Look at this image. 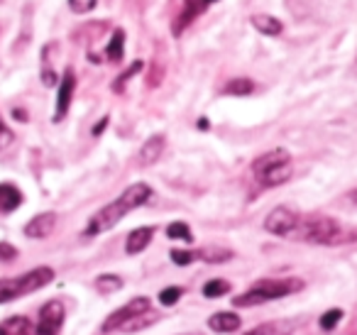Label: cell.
<instances>
[{
	"label": "cell",
	"instance_id": "cell-18",
	"mask_svg": "<svg viewBox=\"0 0 357 335\" xmlns=\"http://www.w3.org/2000/svg\"><path fill=\"white\" fill-rule=\"evenodd\" d=\"M0 335H32V325L25 315H13L0 323Z\"/></svg>",
	"mask_w": 357,
	"mask_h": 335
},
{
	"label": "cell",
	"instance_id": "cell-15",
	"mask_svg": "<svg viewBox=\"0 0 357 335\" xmlns=\"http://www.w3.org/2000/svg\"><path fill=\"white\" fill-rule=\"evenodd\" d=\"M152 235H154V228H137L128 235L125 240V250L128 255H137V252L147 250V245L152 242Z\"/></svg>",
	"mask_w": 357,
	"mask_h": 335
},
{
	"label": "cell",
	"instance_id": "cell-22",
	"mask_svg": "<svg viewBox=\"0 0 357 335\" xmlns=\"http://www.w3.org/2000/svg\"><path fill=\"white\" fill-rule=\"evenodd\" d=\"M225 94L228 96H250L255 91V84L250 79H233L225 84Z\"/></svg>",
	"mask_w": 357,
	"mask_h": 335
},
{
	"label": "cell",
	"instance_id": "cell-25",
	"mask_svg": "<svg viewBox=\"0 0 357 335\" xmlns=\"http://www.w3.org/2000/svg\"><path fill=\"white\" fill-rule=\"evenodd\" d=\"M167 235L172 237V240L194 242V235H191V230H189V225H186V223H172V225L167 228Z\"/></svg>",
	"mask_w": 357,
	"mask_h": 335
},
{
	"label": "cell",
	"instance_id": "cell-24",
	"mask_svg": "<svg viewBox=\"0 0 357 335\" xmlns=\"http://www.w3.org/2000/svg\"><path fill=\"white\" fill-rule=\"evenodd\" d=\"M230 291V284L225 279H211L208 284H204V296L206 299H218Z\"/></svg>",
	"mask_w": 357,
	"mask_h": 335
},
{
	"label": "cell",
	"instance_id": "cell-27",
	"mask_svg": "<svg viewBox=\"0 0 357 335\" xmlns=\"http://www.w3.org/2000/svg\"><path fill=\"white\" fill-rule=\"evenodd\" d=\"M340 318H342V311L340 308H331V311H326V313L321 315V320H318V323H321L323 330H333L337 323H340Z\"/></svg>",
	"mask_w": 357,
	"mask_h": 335
},
{
	"label": "cell",
	"instance_id": "cell-14",
	"mask_svg": "<svg viewBox=\"0 0 357 335\" xmlns=\"http://www.w3.org/2000/svg\"><path fill=\"white\" fill-rule=\"evenodd\" d=\"M240 315L233 313V311H220V313H213L208 318V325L211 330H215V333H235V330L240 328Z\"/></svg>",
	"mask_w": 357,
	"mask_h": 335
},
{
	"label": "cell",
	"instance_id": "cell-35",
	"mask_svg": "<svg viewBox=\"0 0 357 335\" xmlns=\"http://www.w3.org/2000/svg\"><path fill=\"white\" fill-rule=\"evenodd\" d=\"M206 3H208V6H211V3H215V0H206Z\"/></svg>",
	"mask_w": 357,
	"mask_h": 335
},
{
	"label": "cell",
	"instance_id": "cell-29",
	"mask_svg": "<svg viewBox=\"0 0 357 335\" xmlns=\"http://www.w3.org/2000/svg\"><path fill=\"white\" fill-rule=\"evenodd\" d=\"M196 260V250H172V262L178 267H186Z\"/></svg>",
	"mask_w": 357,
	"mask_h": 335
},
{
	"label": "cell",
	"instance_id": "cell-2",
	"mask_svg": "<svg viewBox=\"0 0 357 335\" xmlns=\"http://www.w3.org/2000/svg\"><path fill=\"white\" fill-rule=\"evenodd\" d=\"M289 237L313 242V245H345L350 240H357V228L347 230L345 225L328 216H301L296 230Z\"/></svg>",
	"mask_w": 357,
	"mask_h": 335
},
{
	"label": "cell",
	"instance_id": "cell-21",
	"mask_svg": "<svg viewBox=\"0 0 357 335\" xmlns=\"http://www.w3.org/2000/svg\"><path fill=\"white\" fill-rule=\"evenodd\" d=\"M96 289H98L100 294H113V291L123 289V279H120L118 274H100L98 279H96Z\"/></svg>",
	"mask_w": 357,
	"mask_h": 335
},
{
	"label": "cell",
	"instance_id": "cell-33",
	"mask_svg": "<svg viewBox=\"0 0 357 335\" xmlns=\"http://www.w3.org/2000/svg\"><path fill=\"white\" fill-rule=\"evenodd\" d=\"M105 125H108V118H103L98 125H96V128H93V135H100V133H103V130H105Z\"/></svg>",
	"mask_w": 357,
	"mask_h": 335
},
{
	"label": "cell",
	"instance_id": "cell-20",
	"mask_svg": "<svg viewBox=\"0 0 357 335\" xmlns=\"http://www.w3.org/2000/svg\"><path fill=\"white\" fill-rule=\"evenodd\" d=\"M125 52V32L115 30L113 37H110V45L105 47V61H120Z\"/></svg>",
	"mask_w": 357,
	"mask_h": 335
},
{
	"label": "cell",
	"instance_id": "cell-1",
	"mask_svg": "<svg viewBox=\"0 0 357 335\" xmlns=\"http://www.w3.org/2000/svg\"><path fill=\"white\" fill-rule=\"evenodd\" d=\"M149 196H152L149 184H132V186H128L120 193V198H115L113 203H108V206H103L98 213L91 216L89 225H86V235L93 237V235H100V232H108L110 228L118 225L130 211L144 206V203L149 201Z\"/></svg>",
	"mask_w": 357,
	"mask_h": 335
},
{
	"label": "cell",
	"instance_id": "cell-17",
	"mask_svg": "<svg viewBox=\"0 0 357 335\" xmlns=\"http://www.w3.org/2000/svg\"><path fill=\"white\" fill-rule=\"evenodd\" d=\"M250 22H252V27L259 32V35H267V37H277V35H282V30H284V25L277 20L274 15H252L250 17Z\"/></svg>",
	"mask_w": 357,
	"mask_h": 335
},
{
	"label": "cell",
	"instance_id": "cell-10",
	"mask_svg": "<svg viewBox=\"0 0 357 335\" xmlns=\"http://www.w3.org/2000/svg\"><path fill=\"white\" fill-rule=\"evenodd\" d=\"M56 213H40V216H35L30 223L25 225V235L32 237V240H42V237H50L52 232H54L56 228Z\"/></svg>",
	"mask_w": 357,
	"mask_h": 335
},
{
	"label": "cell",
	"instance_id": "cell-12",
	"mask_svg": "<svg viewBox=\"0 0 357 335\" xmlns=\"http://www.w3.org/2000/svg\"><path fill=\"white\" fill-rule=\"evenodd\" d=\"M287 162H291V154H289L287 149H269L262 157L255 159L252 172H255V177H257V174L267 172V169H272V167H279V164H287Z\"/></svg>",
	"mask_w": 357,
	"mask_h": 335
},
{
	"label": "cell",
	"instance_id": "cell-34",
	"mask_svg": "<svg viewBox=\"0 0 357 335\" xmlns=\"http://www.w3.org/2000/svg\"><path fill=\"white\" fill-rule=\"evenodd\" d=\"M13 118H15V120H27V113H25V110H20V108H15V110H13Z\"/></svg>",
	"mask_w": 357,
	"mask_h": 335
},
{
	"label": "cell",
	"instance_id": "cell-28",
	"mask_svg": "<svg viewBox=\"0 0 357 335\" xmlns=\"http://www.w3.org/2000/svg\"><path fill=\"white\" fill-rule=\"evenodd\" d=\"M181 294H184V289H178V286H167L164 291H159V304L174 306L178 299H181Z\"/></svg>",
	"mask_w": 357,
	"mask_h": 335
},
{
	"label": "cell",
	"instance_id": "cell-30",
	"mask_svg": "<svg viewBox=\"0 0 357 335\" xmlns=\"http://www.w3.org/2000/svg\"><path fill=\"white\" fill-rule=\"evenodd\" d=\"M96 3H98V0H69V8L74 13H79V15H86V13L93 10Z\"/></svg>",
	"mask_w": 357,
	"mask_h": 335
},
{
	"label": "cell",
	"instance_id": "cell-5",
	"mask_svg": "<svg viewBox=\"0 0 357 335\" xmlns=\"http://www.w3.org/2000/svg\"><path fill=\"white\" fill-rule=\"evenodd\" d=\"M64 306L59 301H50V304L42 306L40 320H37V328H32V335H59L61 325H64Z\"/></svg>",
	"mask_w": 357,
	"mask_h": 335
},
{
	"label": "cell",
	"instance_id": "cell-32",
	"mask_svg": "<svg viewBox=\"0 0 357 335\" xmlns=\"http://www.w3.org/2000/svg\"><path fill=\"white\" fill-rule=\"evenodd\" d=\"M10 142H13V133H10V128L3 123V118H0V149H6Z\"/></svg>",
	"mask_w": 357,
	"mask_h": 335
},
{
	"label": "cell",
	"instance_id": "cell-4",
	"mask_svg": "<svg viewBox=\"0 0 357 335\" xmlns=\"http://www.w3.org/2000/svg\"><path fill=\"white\" fill-rule=\"evenodd\" d=\"M52 279H54V269L52 267H37V269L27 271L22 276H15V279H0V304L32 294V291L47 286Z\"/></svg>",
	"mask_w": 357,
	"mask_h": 335
},
{
	"label": "cell",
	"instance_id": "cell-16",
	"mask_svg": "<svg viewBox=\"0 0 357 335\" xmlns=\"http://www.w3.org/2000/svg\"><path fill=\"white\" fill-rule=\"evenodd\" d=\"M22 203V193L15 184H0V213H13Z\"/></svg>",
	"mask_w": 357,
	"mask_h": 335
},
{
	"label": "cell",
	"instance_id": "cell-9",
	"mask_svg": "<svg viewBox=\"0 0 357 335\" xmlns=\"http://www.w3.org/2000/svg\"><path fill=\"white\" fill-rule=\"evenodd\" d=\"M208 8V3L206 0H184V8L178 10V15H176V20L172 22V32L174 35H181V32L186 30V27L191 25V22L196 20V17L201 15V13Z\"/></svg>",
	"mask_w": 357,
	"mask_h": 335
},
{
	"label": "cell",
	"instance_id": "cell-11",
	"mask_svg": "<svg viewBox=\"0 0 357 335\" xmlns=\"http://www.w3.org/2000/svg\"><path fill=\"white\" fill-rule=\"evenodd\" d=\"M164 144H167L164 135H152V137L139 147V157H137L139 167H152L154 162H159V157H162V152H164Z\"/></svg>",
	"mask_w": 357,
	"mask_h": 335
},
{
	"label": "cell",
	"instance_id": "cell-3",
	"mask_svg": "<svg viewBox=\"0 0 357 335\" xmlns=\"http://www.w3.org/2000/svg\"><path fill=\"white\" fill-rule=\"evenodd\" d=\"M303 286L301 279H259L257 284L250 286L245 294L235 296L233 306H259L264 301H272V299H282V296H289L294 291H298Z\"/></svg>",
	"mask_w": 357,
	"mask_h": 335
},
{
	"label": "cell",
	"instance_id": "cell-8",
	"mask_svg": "<svg viewBox=\"0 0 357 335\" xmlns=\"http://www.w3.org/2000/svg\"><path fill=\"white\" fill-rule=\"evenodd\" d=\"M74 91H76V74H74V69H66L64 76H61L59 94H56L54 123H59V120L66 118V113H69V105H71V98H74Z\"/></svg>",
	"mask_w": 357,
	"mask_h": 335
},
{
	"label": "cell",
	"instance_id": "cell-26",
	"mask_svg": "<svg viewBox=\"0 0 357 335\" xmlns=\"http://www.w3.org/2000/svg\"><path fill=\"white\" fill-rule=\"evenodd\" d=\"M142 66H144L142 61H135V64L130 66V69L125 71V74L120 76V79H115V81H113V91H115V94H123V91H125V86H128V81L132 79L135 74H139V71H142Z\"/></svg>",
	"mask_w": 357,
	"mask_h": 335
},
{
	"label": "cell",
	"instance_id": "cell-6",
	"mask_svg": "<svg viewBox=\"0 0 357 335\" xmlns=\"http://www.w3.org/2000/svg\"><path fill=\"white\" fill-rule=\"evenodd\" d=\"M149 311V299L147 296H139V299H132L130 304H125L123 308H118L115 313H110L103 323V333H113V330H120L125 323H130L132 318H137L139 313Z\"/></svg>",
	"mask_w": 357,
	"mask_h": 335
},
{
	"label": "cell",
	"instance_id": "cell-23",
	"mask_svg": "<svg viewBox=\"0 0 357 335\" xmlns=\"http://www.w3.org/2000/svg\"><path fill=\"white\" fill-rule=\"evenodd\" d=\"M291 333V325H282V323H262L257 328H252L245 335H289Z\"/></svg>",
	"mask_w": 357,
	"mask_h": 335
},
{
	"label": "cell",
	"instance_id": "cell-7",
	"mask_svg": "<svg viewBox=\"0 0 357 335\" xmlns=\"http://www.w3.org/2000/svg\"><path fill=\"white\" fill-rule=\"evenodd\" d=\"M298 213H294L291 208L287 206H279L264 218V230L272 232V235H282V237H289L298 225Z\"/></svg>",
	"mask_w": 357,
	"mask_h": 335
},
{
	"label": "cell",
	"instance_id": "cell-31",
	"mask_svg": "<svg viewBox=\"0 0 357 335\" xmlns=\"http://www.w3.org/2000/svg\"><path fill=\"white\" fill-rule=\"evenodd\" d=\"M17 257V250L10 245V242H0V262H10Z\"/></svg>",
	"mask_w": 357,
	"mask_h": 335
},
{
	"label": "cell",
	"instance_id": "cell-19",
	"mask_svg": "<svg viewBox=\"0 0 357 335\" xmlns=\"http://www.w3.org/2000/svg\"><path fill=\"white\" fill-rule=\"evenodd\" d=\"M196 260H204L208 265H220V262L233 260V250H225V247H204V250H196Z\"/></svg>",
	"mask_w": 357,
	"mask_h": 335
},
{
	"label": "cell",
	"instance_id": "cell-13",
	"mask_svg": "<svg viewBox=\"0 0 357 335\" xmlns=\"http://www.w3.org/2000/svg\"><path fill=\"white\" fill-rule=\"evenodd\" d=\"M291 174H294L291 162H287V164H279V167H272V169H267V172L257 174V181L262 184L264 188L282 186L284 181H289V179H291Z\"/></svg>",
	"mask_w": 357,
	"mask_h": 335
}]
</instances>
